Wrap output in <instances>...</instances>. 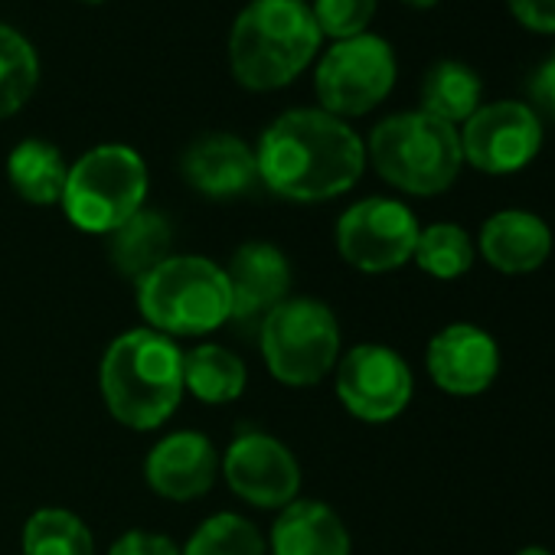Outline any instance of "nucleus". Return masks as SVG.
<instances>
[{
	"label": "nucleus",
	"mask_w": 555,
	"mask_h": 555,
	"mask_svg": "<svg viewBox=\"0 0 555 555\" xmlns=\"http://www.w3.org/2000/svg\"><path fill=\"white\" fill-rule=\"evenodd\" d=\"M552 60H555V47H552Z\"/></svg>",
	"instance_id": "obj_33"
},
{
	"label": "nucleus",
	"mask_w": 555,
	"mask_h": 555,
	"mask_svg": "<svg viewBox=\"0 0 555 555\" xmlns=\"http://www.w3.org/2000/svg\"><path fill=\"white\" fill-rule=\"evenodd\" d=\"M180 170L186 177V183L212 199H229V196H242L255 186L258 180V164H255V151L225 131H209L199 134L180 160Z\"/></svg>",
	"instance_id": "obj_16"
},
{
	"label": "nucleus",
	"mask_w": 555,
	"mask_h": 555,
	"mask_svg": "<svg viewBox=\"0 0 555 555\" xmlns=\"http://www.w3.org/2000/svg\"><path fill=\"white\" fill-rule=\"evenodd\" d=\"M337 399L344 409L370 425L392 422L412 402V370L409 363L383 347V344H360L347 350L337 363Z\"/></svg>",
	"instance_id": "obj_11"
},
{
	"label": "nucleus",
	"mask_w": 555,
	"mask_h": 555,
	"mask_svg": "<svg viewBox=\"0 0 555 555\" xmlns=\"http://www.w3.org/2000/svg\"><path fill=\"white\" fill-rule=\"evenodd\" d=\"M8 177L27 203L53 206L63 199L69 167L56 144H50L43 138H27L8 157Z\"/></svg>",
	"instance_id": "obj_21"
},
{
	"label": "nucleus",
	"mask_w": 555,
	"mask_h": 555,
	"mask_svg": "<svg viewBox=\"0 0 555 555\" xmlns=\"http://www.w3.org/2000/svg\"><path fill=\"white\" fill-rule=\"evenodd\" d=\"M271 555H350V532L334 506L321 500H295L278 509L268 532Z\"/></svg>",
	"instance_id": "obj_17"
},
{
	"label": "nucleus",
	"mask_w": 555,
	"mask_h": 555,
	"mask_svg": "<svg viewBox=\"0 0 555 555\" xmlns=\"http://www.w3.org/2000/svg\"><path fill=\"white\" fill-rule=\"evenodd\" d=\"M370 160L386 183L415 196H435L461 173V134L454 125L422 108L399 112L373 128Z\"/></svg>",
	"instance_id": "obj_5"
},
{
	"label": "nucleus",
	"mask_w": 555,
	"mask_h": 555,
	"mask_svg": "<svg viewBox=\"0 0 555 555\" xmlns=\"http://www.w3.org/2000/svg\"><path fill=\"white\" fill-rule=\"evenodd\" d=\"M542 147V121L526 102H490L480 105L461 131V154L483 173H516Z\"/></svg>",
	"instance_id": "obj_13"
},
{
	"label": "nucleus",
	"mask_w": 555,
	"mask_h": 555,
	"mask_svg": "<svg viewBox=\"0 0 555 555\" xmlns=\"http://www.w3.org/2000/svg\"><path fill=\"white\" fill-rule=\"evenodd\" d=\"M516 555H552L548 548H542V545H526V548H519Z\"/></svg>",
	"instance_id": "obj_31"
},
{
	"label": "nucleus",
	"mask_w": 555,
	"mask_h": 555,
	"mask_svg": "<svg viewBox=\"0 0 555 555\" xmlns=\"http://www.w3.org/2000/svg\"><path fill=\"white\" fill-rule=\"evenodd\" d=\"M173 255V222L160 209H138L128 222L108 232V258L128 282H141Z\"/></svg>",
	"instance_id": "obj_19"
},
{
	"label": "nucleus",
	"mask_w": 555,
	"mask_h": 555,
	"mask_svg": "<svg viewBox=\"0 0 555 555\" xmlns=\"http://www.w3.org/2000/svg\"><path fill=\"white\" fill-rule=\"evenodd\" d=\"M219 474L229 490L258 509H285L301 493V464L285 441L261 428H242L225 454L219 457Z\"/></svg>",
	"instance_id": "obj_10"
},
{
	"label": "nucleus",
	"mask_w": 555,
	"mask_h": 555,
	"mask_svg": "<svg viewBox=\"0 0 555 555\" xmlns=\"http://www.w3.org/2000/svg\"><path fill=\"white\" fill-rule=\"evenodd\" d=\"M248 370L242 357L222 344H196L183 353V389L206 405H229L245 392Z\"/></svg>",
	"instance_id": "obj_20"
},
{
	"label": "nucleus",
	"mask_w": 555,
	"mask_h": 555,
	"mask_svg": "<svg viewBox=\"0 0 555 555\" xmlns=\"http://www.w3.org/2000/svg\"><path fill=\"white\" fill-rule=\"evenodd\" d=\"M314 21L321 34L337 40L366 34V24L376 14V0H314Z\"/></svg>",
	"instance_id": "obj_27"
},
{
	"label": "nucleus",
	"mask_w": 555,
	"mask_h": 555,
	"mask_svg": "<svg viewBox=\"0 0 555 555\" xmlns=\"http://www.w3.org/2000/svg\"><path fill=\"white\" fill-rule=\"evenodd\" d=\"M412 258H415V264L425 274L441 278V282H451V278H461V274L470 271V264H474V242H470V235L461 225L435 222V225L418 232Z\"/></svg>",
	"instance_id": "obj_26"
},
{
	"label": "nucleus",
	"mask_w": 555,
	"mask_h": 555,
	"mask_svg": "<svg viewBox=\"0 0 555 555\" xmlns=\"http://www.w3.org/2000/svg\"><path fill=\"white\" fill-rule=\"evenodd\" d=\"M415 212L389 196H366L337 219V251L366 274H386L412 261L418 242Z\"/></svg>",
	"instance_id": "obj_9"
},
{
	"label": "nucleus",
	"mask_w": 555,
	"mask_h": 555,
	"mask_svg": "<svg viewBox=\"0 0 555 555\" xmlns=\"http://www.w3.org/2000/svg\"><path fill=\"white\" fill-rule=\"evenodd\" d=\"M99 389L108 415L131 431H154L183 402V350L177 340L134 327L118 334L99 366Z\"/></svg>",
	"instance_id": "obj_2"
},
{
	"label": "nucleus",
	"mask_w": 555,
	"mask_h": 555,
	"mask_svg": "<svg viewBox=\"0 0 555 555\" xmlns=\"http://www.w3.org/2000/svg\"><path fill=\"white\" fill-rule=\"evenodd\" d=\"M40 79V60L34 43L8 27L0 24V118L14 115L37 89Z\"/></svg>",
	"instance_id": "obj_25"
},
{
	"label": "nucleus",
	"mask_w": 555,
	"mask_h": 555,
	"mask_svg": "<svg viewBox=\"0 0 555 555\" xmlns=\"http://www.w3.org/2000/svg\"><path fill=\"white\" fill-rule=\"evenodd\" d=\"M321 30L305 0H251L229 34V60L248 89L292 82L318 53Z\"/></svg>",
	"instance_id": "obj_3"
},
{
	"label": "nucleus",
	"mask_w": 555,
	"mask_h": 555,
	"mask_svg": "<svg viewBox=\"0 0 555 555\" xmlns=\"http://www.w3.org/2000/svg\"><path fill=\"white\" fill-rule=\"evenodd\" d=\"M180 555H268V542L251 519L238 513H212L193 529Z\"/></svg>",
	"instance_id": "obj_24"
},
{
	"label": "nucleus",
	"mask_w": 555,
	"mask_h": 555,
	"mask_svg": "<svg viewBox=\"0 0 555 555\" xmlns=\"http://www.w3.org/2000/svg\"><path fill=\"white\" fill-rule=\"evenodd\" d=\"M225 268V282H229V324L242 337H258V327L264 318L292 298V261L288 255L264 242L251 238L242 242Z\"/></svg>",
	"instance_id": "obj_12"
},
{
	"label": "nucleus",
	"mask_w": 555,
	"mask_h": 555,
	"mask_svg": "<svg viewBox=\"0 0 555 555\" xmlns=\"http://www.w3.org/2000/svg\"><path fill=\"white\" fill-rule=\"evenodd\" d=\"M144 477L147 487L170 503L199 500L219 477V451L203 431L164 435L144 457Z\"/></svg>",
	"instance_id": "obj_14"
},
{
	"label": "nucleus",
	"mask_w": 555,
	"mask_h": 555,
	"mask_svg": "<svg viewBox=\"0 0 555 555\" xmlns=\"http://www.w3.org/2000/svg\"><path fill=\"white\" fill-rule=\"evenodd\" d=\"M268 373L292 389H308L340 363L337 314L318 298H288L258 327Z\"/></svg>",
	"instance_id": "obj_7"
},
{
	"label": "nucleus",
	"mask_w": 555,
	"mask_h": 555,
	"mask_svg": "<svg viewBox=\"0 0 555 555\" xmlns=\"http://www.w3.org/2000/svg\"><path fill=\"white\" fill-rule=\"evenodd\" d=\"M405 4H412V8H431V4H438V0H405Z\"/></svg>",
	"instance_id": "obj_32"
},
{
	"label": "nucleus",
	"mask_w": 555,
	"mask_h": 555,
	"mask_svg": "<svg viewBox=\"0 0 555 555\" xmlns=\"http://www.w3.org/2000/svg\"><path fill=\"white\" fill-rule=\"evenodd\" d=\"M24 555H95V535L82 516L60 506H43L24 522Z\"/></svg>",
	"instance_id": "obj_23"
},
{
	"label": "nucleus",
	"mask_w": 555,
	"mask_h": 555,
	"mask_svg": "<svg viewBox=\"0 0 555 555\" xmlns=\"http://www.w3.org/2000/svg\"><path fill=\"white\" fill-rule=\"evenodd\" d=\"M108 555H180V545L170 535H160V532L128 529L112 542Z\"/></svg>",
	"instance_id": "obj_28"
},
{
	"label": "nucleus",
	"mask_w": 555,
	"mask_h": 555,
	"mask_svg": "<svg viewBox=\"0 0 555 555\" xmlns=\"http://www.w3.org/2000/svg\"><path fill=\"white\" fill-rule=\"evenodd\" d=\"M552 251L548 225L526 209L493 212L480 229V255L503 274H529L545 264Z\"/></svg>",
	"instance_id": "obj_18"
},
{
	"label": "nucleus",
	"mask_w": 555,
	"mask_h": 555,
	"mask_svg": "<svg viewBox=\"0 0 555 555\" xmlns=\"http://www.w3.org/2000/svg\"><path fill=\"white\" fill-rule=\"evenodd\" d=\"M509 14L532 34H555V0H506Z\"/></svg>",
	"instance_id": "obj_30"
},
{
	"label": "nucleus",
	"mask_w": 555,
	"mask_h": 555,
	"mask_svg": "<svg viewBox=\"0 0 555 555\" xmlns=\"http://www.w3.org/2000/svg\"><path fill=\"white\" fill-rule=\"evenodd\" d=\"M526 95H529V108L539 118H552L555 121V60L548 56L542 66L532 69L529 82H526Z\"/></svg>",
	"instance_id": "obj_29"
},
{
	"label": "nucleus",
	"mask_w": 555,
	"mask_h": 555,
	"mask_svg": "<svg viewBox=\"0 0 555 555\" xmlns=\"http://www.w3.org/2000/svg\"><path fill=\"white\" fill-rule=\"evenodd\" d=\"M138 311L170 340L206 337L229 324L225 268L206 255H170L138 282Z\"/></svg>",
	"instance_id": "obj_4"
},
{
	"label": "nucleus",
	"mask_w": 555,
	"mask_h": 555,
	"mask_svg": "<svg viewBox=\"0 0 555 555\" xmlns=\"http://www.w3.org/2000/svg\"><path fill=\"white\" fill-rule=\"evenodd\" d=\"M480 95H483L480 76L461 60H441L422 79V112L448 125L467 121L480 108Z\"/></svg>",
	"instance_id": "obj_22"
},
{
	"label": "nucleus",
	"mask_w": 555,
	"mask_h": 555,
	"mask_svg": "<svg viewBox=\"0 0 555 555\" xmlns=\"http://www.w3.org/2000/svg\"><path fill=\"white\" fill-rule=\"evenodd\" d=\"M147 199V164L128 144H99L86 151L66 177L63 209L82 232L108 235L128 222Z\"/></svg>",
	"instance_id": "obj_6"
},
{
	"label": "nucleus",
	"mask_w": 555,
	"mask_h": 555,
	"mask_svg": "<svg viewBox=\"0 0 555 555\" xmlns=\"http://www.w3.org/2000/svg\"><path fill=\"white\" fill-rule=\"evenodd\" d=\"M258 180L285 199L321 203L357 186L366 167L363 138L324 108L278 115L255 151Z\"/></svg>",
	"instance_id": "obj_1"
},
{
	"label": "nucleus",
	"mask_w": 555,
	"mask_h": 555,
	"mask_svg": "<svg viewBox=\"0 0 555 555\" xmlns=\"http://www.w3.org/2000/svg\"><path fill=\"white\" fill-rule=\"evenodd\" d=\"M428 376L451 396H480L500 373L496 340L474 324H451L438 331L425 353Z\"/></svg>",
	"instance_id": "obj_15"
},
{
	"label": "nucleus",
	"mask_w": 555,
	"mask_h": 555,
	"mask_svg": "<svg viewBox=\"0 0 555 555\" xmlns=\"http://www.w3.org/2000/svg\"><path fill=\"white\" fill-rule=\"evenodd\" d=\"M318 95L324 112L366 115L396 86V53L376 34H357L334 43L318 66Z\"/></svg>",
	"instance_id": "obj_8"
}]
</instances>
